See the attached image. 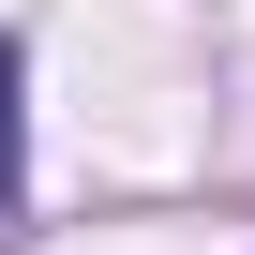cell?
Masks as SVG:
<instances>
[{"instance_id": "1", "label": "cell", "mask_w": 255, "mask_h": 255, "mask_svg": "<svg viewBox=\"0 0 255 255\" xmlns=\"http://www.w3.org/2000/svg\"><path fill=\"white\" fill-rule=\"evenodd\" d=\"M0 180H15V45H0Z\"/></svg>"}]
</instances>
